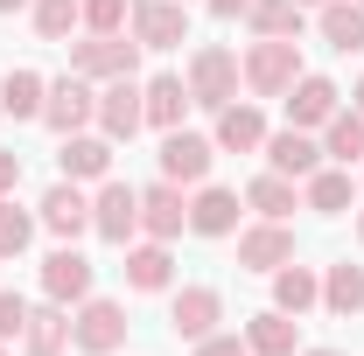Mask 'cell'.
<instances>
[{"label":"cell","instance_id":"6da1fadb","mask_svg":"<svg viewBox=\"0 0 364 356\" xmlns=\"http://www.w3.org/2000/svg\"><path fill=\"white\" fill-rule=\"evenodd\" d=\"M238 77H245L252 98H287L294 77H301V43H294V35H259V43L245 49Z\"/></svg>","mask_w":364,"mask_h":356},{"label":"cell","instance_id":"7a4b0ae2","mask_svg":"<svg viewBox=\"0 0 364 356\" xmlns=\"http://www.w3.org/2000/svg\"><path fill=\"white\" fill-rule=\"evenodd\" d=\"M231 98H238V56L225 43H203L189 56V105H203V112H225Z\"/></svg>","mask_w":364,"mask_h":356},{"label":"cell","instance_id":"3957f363","mask_svg":"<svg viewBox=\"0 0 364 356\" xmlns=\"http://www.w3.org/2000/svg\"><path fill=\"white\" fill-rule=\"evenodd\" d=\"M70 70L91 77V84L134 77V70H140V43H127V35H91V28H85V43H70Z\"/></svg>","mask_w":364,"mask_h":356},{"label":"cell","instance_id":"277c9868","mask_svg":"<svg viewBox=\"0 0 364 356\" xmlns=\"http://www.w3.org/2000/svg\"><path fill=\"white\" fill-rule=\"evenodd\" d=\"M70 343H77L85 356H112L119 343H127V308H119V301H98V294L77 301V314H70Z\"/></svg>","mask_w":364,"mask_h":356},{"label":"cell","instance_id":"5b68a950","mask_svg":"<svg viewBox=\"0 0 364 356\" xmlns=\"http://www.w3.org/2000/svg\"><path fill=\"white\" fill-rule=\"evenodd\" d=\"M91 230L112 238V245H127L140 230V189L134 182H112V175L98 182V196H91Z\"/></svg>","mask_w":364,"mask_h":356},{"label":"cell","instance_id":"8992f818","mask_svg":"<svg viewBox=\"0 0 364 356\" xmlns=\"http://www.w3.org/2000/svg\"><path fill=\"white\" fill-rule=\"evenodd\" d=\"M127 21H134V43L140 49H176V43H189V7H182V0H134Z\"/></svg>","mask_w":364,"mask_h":356},{"label":"cell","instance_id":"52a82bcc","mask_svg":"<svg viewBox=\"0 0 364 356\" xmlns=\"http://www.w3.org/2000/svg\"><path fill=\"white\" fill-rule=\"evenodd\" d=\"M43 119L56 126V133H85L91 119H98V91H91V77H56L49 84V98H43Z\"/></svg>","mask_w":364,"mask_h":356},{"label":"cell","instance_id":"ba28073f","mask_svg":"<svg viewBox=\"0 0 364 356\" xmlns=\"http://www.w3.org/2000/svg\"><path fill=\"white\" fill-rule=\"evenodd\" d=\"M210 161H218V140H203V133H168L161 140V182H176V189H196V182L210 175Z\"/></svg>","mask_w":364,"mask_h":356},{"label":"cell","instance_id":"9c48e42d","mask_svg":"<svg viewBox=\"0 0 364 356\" xmlns=\"http://www.w3.org/2000/svg\"><path fill=\"white\" fill-rule=\"evenodd\" d=\"M218 321H225V294H218V287H182L176 308H168L176 343H203V335H218Z\"/></svg>","mask_w":364,"mask_h":356},{"label":"cell","instance_id":"30bf717a","mask_svg":"<svg viewBox=\"0 0 364 356\" xmlns=\"http://www.w3.org/2000/svg\"><path fill=\"white\" fill-rule=\"evenodd\" d=\"M98 126H105V140H134L147 126V98H140L134 77H105V91H98Z\"/></svg>","mask_w":364,"mask_h":356},{"label":"cell","instance_id":"8fae6325","mask_svg":"<svg viewBox=\"0 0 364 356\" xmlns=\"http://www.w3.org/2000/svg\"><path fill=\"white\" fill-rule=\"evenodd\" d=\"M287 259H294V230H287V223L259 217L252 230H238V266L245 272H280Z\"/></svg>","mask_w":364,"mask_h":356},{"label":"cell","instance_id":"7c38bea8","mask_svg":"<svg viewBox=\"0 0 364 356\" xmlns=\"http://www.w3.org/2000/svg\"><path fill=\"white\" fill-rule=\"evenodd\" d=\"M43 294H49V301H63V308L91 301V259L77 252V245H56V252L43 259Z\"/></svg>","mask_w":364,"mask_h":356},{"label":"cell","instance_id":"4fadbf2b","mask_svg":"<svg viewBox=\"0 0 364 356\" xmlns=\"http://www.w3.org/2000/svg\"><path fill=\"white\" fill-rule=\"evenodd\" d=\"M336 98H343V91L329 84V77H309V70H301L294 91H287V126H301V133L329 126V119H336Z\"/></svg>","mask_w":364,"mask_h":356},{"label":"cell","instance_id":"5bb4252c","mask_svg":"<svg viewBox=\"0 0 364 356\" xmlns=\"http://www.w3.org/2000/svg\"><path fill=\"white\" fill-rule=\"evenodd\" d=\"M267 168L287 182H309L322 168V140H309L301 126H287V133H267Z\"/></svg>","mask_w":364,"mask_h":356},{"label":"cell","instance_id":"9a60e30c","mask_svg":"<svg viewBox=\"0 0 364 356\" xmlns=\"http://www.w3.org/2000/svg\"><path fill=\"white\" fill-rule=\"evenodd\" d=\"M182 223H189V203H182L176 182H154V189H140V230L147 238H182Z\"/></svg>","mask_w":364,"mask_h":356},{"label":"cell","instance_id":"2e32d148","mask_svg":"<svg viewBox=\"0 0 364 356\" xmlns=\"http://www.w3.org/2000/svg\"><path fill=\"white\" fill-rule=\"evenodd\" d=\"M43 230H56L63 245H70V238H85V230H91V196L77 189V182H56V189L43 196Z\"/></svg>","mask_w":364,"mask_h":356},{"label":"cell","instance_id":"e0dca14e","mask_svg":"<svg viewBox=\"0 0 364 356\" xmlns=\"http://www.w3.org/2000/svg\"><path fill=\"white\" fill-rule=\"evenodd\" d=\"M63 182H105L112 175V140L105 133H63Z\"/></svg>","mask_w":364,"mask_h":356},{"label":"cell","instance_id":"ac0fdd59","mask_svg":"<svg viewBox=\"0 0 364 356\" xmlns=\"http://www.w3.org/2000/svg\"><path fill=\"white\" fill-rule=\"evenodd\" d=\"M294 343H301V314L267 308V314L245 321V350H252V356H294Z\"/></svg>","mask_w":364,"mask_h":356},{"label":"cell","instance_id":"d6986e66","mask_svg":"<svg viewBox=\"0 0 364 356\" xmlns=\"http://www.w3.org/2000/svg\"><path fill=\"white\" fill-rule=\"evenodd\" d=\"M21 350H28V356H63V350H70V308H63V301H49V308H28Z\"/></svg>","mask_w":364,"mask_h":356},{"label":"cell","instance_id":"ffe728a7","mask_svg":"<svg viewBox=\"0 0 364 356\" xmlns=\"http://www.w3.org/2000/svg\"><path fill=\"white\" fill-rule=\"evenodd\" d=\"M189 230L196 238H231L238 230V196L231 189H196L189 196Z\"/></svg>","mask_w":364,"mask_h":356},{"label":"cell","instance_id":"44dd1931","mask_svg":"<svg viewBox=\"0 0 364 356\" xmlns=\"http://www.w3.org/2000/svg\"><path fill=\"white\" fill-rule=\"evenodd\" d=\"M168 279H176V259H168L161 238H147V245L127 252V287L134 294H168Z\"/></svg>","mask_w":364,"mask_h":356},{"label":"cell","instance_id":"7402d4cb","mask_svg":"<svg viewBox=\"0 0 364 356\" xmlns=\"http://www.w3.org/2000/svg\"><path fill=\"white\" fill-rule=\"evenodd\" d=\"M218 147H225V154H252V147H267V119H259V105H238V98H231L225 112H218Z\"/></svg>","mask_w":364,"mask_h":356},{"label":"cell","instance_id":"603a6c76","mask_svg":"<svg viewBox=\"0 0 364 356\" xmlns=\"http://www.w3.org/2000/svg\"><path fill=\"white\" fill-rule=\"evenodd\" d=\"M316 28H322V43H329V49L350 56V49H364V7H358V0H322V7H316Z\"/></svg>","mask_w":364,"mask_h":356},{"label":"cell","instance_id":"cb8c5ba5","mask_svg":"<svg viewBox=\"0 0 364 356\" xmlns=\"http://www.w3.org/2000/svg\"><path fill=\"white\" fill-rule=\"evenodd\" d=\"M140 98H147V126H161V133H176L182 112H189V84L182 77H147Z\"/></svg>","mask_w":364,"mask_h":356},{"label":"cell","instance_id":"d4e9b609","mask_svg":"<svg viewBox=\"0 0 364 356\" xmlns=\"http://www.w3.org/2000/svg\"><path fill=\"white\" fill-rule=\"evenodd\" d=\"M316 301H322V279H316L309 266H294V259H287V266L273 272V308H280V314H309Z\"/></svg>","mask_w":364,"mask_h":356},{"label":"cell","instance_id":"484cf974","mask_svg":"<svg viewBox=\"0 0 364 356\" xmlns=\"http://www.w3.org/2000/svg\"><path fill=\"white\" fill-rule=\"evenodd\" d=\"M43 98H49V84L36 70H7L0 77V112L7 119H43Z\"/></svg>","mask_w":364,"mask_h":356},{"label":"cell","instance_id":"4316f807","mask_svg":"<svg viewBox=\"0 0 364 356\" xmlns=\"http://www.w3.org/2000/svg\"><path fill=\"white\" fill-rule=\"evenodd\" d=\"M245 21H252V35H294V43H301L309 7H301V0H252V7H245Z\"/></svg>","mask_w":364,"mask_h":356},{"label":"cell","instance_id":"83f0119b","mask_svg":"<svg viewBox=\"0 0 364 356\" xmlns=\"http://www.w3.org/2000/svg\"><path fill=\"white\" fill-rule=\"evenodd\" d=\"M301 203H309V210H322V217L350 210V168H316V175L301 182Z\"/></svg>","mask_w":364,"mask_h":356},{"label":"cell","instance_id":"f1b7e54d","mask_svg":"<svg viewBox=\"0 0 364 356\" xmlns=\"http://www.w3.org/2000/svg\"><path fill=\"white\" fill-rule=\"evenodd\" d=\"M245 210H259V217H273V223H287V210H301V196H294V182L287 175H259L252 189H245Z\"/></svg>","mask_w":364,"mask_h":356},{"label":"cell","instance_id":"f546056e","mask_svg":"<svg viewBox=\"0 0 364 356\" xmlns=\"http://www.w3.org/2000/svg\"><path fill=\"white\" fill-rule=\"evenodd\" d=\"M322 154H329V161H343V168L364 161V112H343V105H336V119L322 126Z\"/></svg>","mask_w":364,"mask_h":356},{"label":"cell","instance_id":"4dcf8cb0","mask_svg":"<svg viewBox=\"0 0 364 356\" xmlns=\"http://www.w3.org/2000/svg\"><path fill=\"white\" fill-rule=\"evenodd\" d=\"M322 308L329 314H364V266H329V279H322Z\"/></svg>","mask_w":364,"mask_h":356},{"label":"cell","instance_id":"1f68e13d","mask_svg":"<svg viewBox=\"0 0 364 356\" xmlns=\"http://www.w3.org/2000/svg\"><path fill=\"white\" fill-rule=\"evenodd\" d=\"M36 245V217L14 210V196H0V259H21Z\"/></svg>","mask_w":364,"mask_h":356},{"label":"cell","instance_id":"d6a6232c","mask_svg":"<svg viewBox=\"0 0 364 356\" xmlns=\"http://www.w3.org/2000/svg\"><path fill=\"white\" fill-rule=\"evenodd\" d=\"M77 21H85V0H36V35L43 43H63Z\"/></svg>","mask_w":364,"mask_h":356},{"label":"cell","instance_id":"836d02e7","mask_svg":"<svg viewBox=\"0 0 364 356\" xmlns=\"http://www.w3.org/2000/svg\"><path fill=\"white\" fill-rule=\"evenodd\" d=\"M127 7L134 0H85V28L91 35H119L127 28Z\"/></svg>","mask_w":364,"mask_h":356},{"label":"cell","instance_id":"e575fe53","mask_svg":"<svg viewBox=\"0 0 364 356\" xmlns=\"http://www.w3.org/2000/svg\"><path fill=\"white\" fill-rule=\"evenodd\" d=\"M21 328H28V301L7 287V294H0V343H21Z\"/></svg>","mask_w":364,"mask_h":356},{"label":"cell","instance_id":"d590c367","mask_svg":"<svg viewBox=\"0 0 364 356\" xmlns=\"http://www.w3.org/2000/svg\"><path fill=\"white\" fill-rule=\"evenodd\" d=\"M196 356H252V350H245V335H203Z\"/></svg>","mask_w":364,"mask_h":356},{"label":"cell","instance_id":"8d00e7d4","mask_svg":"<svg viewBox=\"0 0 364 356\" xmlns=\"http://www.w3.org/2000/svg\"><path fill=\"white\" fill-rule=\"evenodd\" d=\"M14 182H21V154L0 147V196H14Z\"/></svg>","mask_w":364,"mask_h":356},{"label":"cell","instance_id":"74e56055","mask_svg":"<svg viewBox=\"0 0 364 356\" xmlns=\"http://www.w3.org/2000/svg\"><path fill=\"white\" fill-rule=\"evenodd\" d=\"M203 7H210V14H218V21H231V14H245V7H252V0H203Z\"/></svg>","mask_w":364,"mask_h":356},{"label":"cell","instance_id":"f35d334b","mask_svg":"<svg viewBox=\"0 0 364 356\" xmlns=\"http://www.w3.org/2000/svg\"><path fill=\"white\" fill-rule=\"evenodd\" d=\"M350 112H364V77H358V91H350Z\"/></svg>","mask_w":364,"mask_h":356},{"label":"cell","instance_id":"ab89813d","mask_svg":"<svg viewBox=\"0 0 364 356\" xmlns=\"http://www.w3.org/2000/svg\"><path fill=\"white\" fill-rule=\"evenodd\" d=\"M21 7H28V0H0V14H21Z\"/></svg>","mask_w":364,"mask_h":356},{"label":"cell","instance_id":"60d3db41","mask_svg":"<svg viewBox=\"0 0 364 356\" xmlns=\"http://www.w3.org/2000/svg\"><path fill=\"white\" fill-rule=\"evenodd\" d=\"M309 356H343V350H309Z\"/></svg>","mask_w":364,"mask_h":356},{"label":"cell","instance_id":"b9f144b4","mask_svg":"<svg viewBox=\"0 0 364 356\" xmlns=\"http://www.w3.org/2000/svg\"><path fill=\"white\" fill-rule=\"evenodd\" d=\"M358 238H364V210H358Z\"/></svg>","mask_w":364,"mask_h":356},{"label":"cell","instance_id":"7bdbcfd3","mask_svg":"<svg viewBox=\"0 0 364 356\" xmlns=\"http://www.w3.org/2000/svg\"><path fill=\"white\" fill-rule=\"evenodd\" d=\"M301 7H322V0H301Z\"/></svg>","mask_w":364,"mask_h":356},{"label":"cell","instance_id":"ee69618b","mask_svg":"<svg viewBox=\"0 0 364 356\" xmlns=\"http://www.w3.org/2000/svg\"><path fill=\"white\" fill-rule=\"evenodd\" d=\"M0 356H7V343H0Z\"/></svg>","mask_w":364,"mask_h":356},{"label":"cell","instance_id":"f6af8a7d","mask_svg":"<svg viewBox=\"0 0 364 356\" xmlns=\"http://www.w3.org/2000/svg\"><path fill=\"white\" fill-rule=\"evenodd\" d=\"M182 7H189V0H182Z\"/></svg>","mask_w":364,"mask_h":356},{"label":"cell","instance_id":"bcb514c9","mask_svg":"<svg viewBox=\"0 0 364 356\" xmlns=\"http://www.w3.org/2000/svg\"><path fill=\"white\" fill-rule=\"evenodd\" d=\"M358 7H364V0H358Z\"/></svg>","mask_w":364,"mask_h":356}]
</instances>
